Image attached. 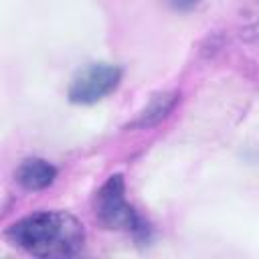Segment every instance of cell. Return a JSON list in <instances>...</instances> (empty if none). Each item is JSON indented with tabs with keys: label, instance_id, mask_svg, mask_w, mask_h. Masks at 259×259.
<instances>
[{
	"label": "cell",
	"instance_id": "6",
	"mask_svg": "<svg viewBox=\"0 0 259 259\" xmlns=\"http://www.w3.org/2000/svg\"><path fill=\"white\" fill-rule=\"evenodd\" d=\"M174 10H180V12H186V10H192L200 0H166Z\"/></svg>",
	"mask_w": 259,
	"mask_h": 259
},
{
	"label": "cell",
	"instance_id": "5",
	"mask_svg": "<svg viewBox=\"0 0 259 259\" xmlns=\"http://www.w3.org/2000/svg\"><path fill=\"white\" fill-rule=\"evenodd\" d=\"M16 182L26 190H42L57 178V168L45 158H26L16 168Z\"/></svg>",
	"mask_w": 259,
	"mask_h": 259
},
{
	"label": "cell",
	"instance_id": "4",
	"mask_svg": "<svg viewBox=\"0 0 259 259\" xmlns=\"http://www.w3.org/2000/svg\"><path fill=\"white\" fill-rule=\"evenodd\" d=\"M178 97L180 95L176 91H158V93H154L150 97V101L127 123V127H132V130H136V127L144 130V127H152V125L160 123L174 109V105L178 103Z\"/></svg>",
	"mask_w": 259,
	"mask_h": 259
},
{
	"label": "cell",
	"instance_id": "3",
	"mask_svg": "<svg viewBox=\"0 0 259 259\" xmlns=\"http://www.w3.org/2000/svg\"><path fill=\"white\" fill-rule=\"evenodd\" d=\"M121 81V69L111 63H91L81 69L69 85L67 97L77 105H93L107 97Z\"/></svg>",
	"mask_w": 259,
	"mask_h": 259
},
{
	"label": "cell",
	"instance_id": "2",
	"mask_svg": "<svg viewBox=\"0 0 259 259\" xmlns=\"http://www.w3.org/2000/svg\"><path fill=\"white\" fill-rule=\"evenodd\" d=\"M95 214L105 229L127 231L140 241H148L150 227L125 200V180L121 174L109 176L95 194Z\"/></svg>",
	"mask_w": 259,
	"mask_h": 259
},
{
	"label": "cell",
	"instance_id": "1",
	"mask_svg": "<svg viewBox=\"0 0 259 259\" xmlns=\"http://www.w3.org/2000/svg\"><path fill=\"white\" fill-rule=\"evenodd\" d=\"M6 237L34 257H71L83 249L85 229L71 212L38 210L12 223Z\"/></svg>",
	"mask_w": 259,
	"mask_h": 259
}]
</instances>
